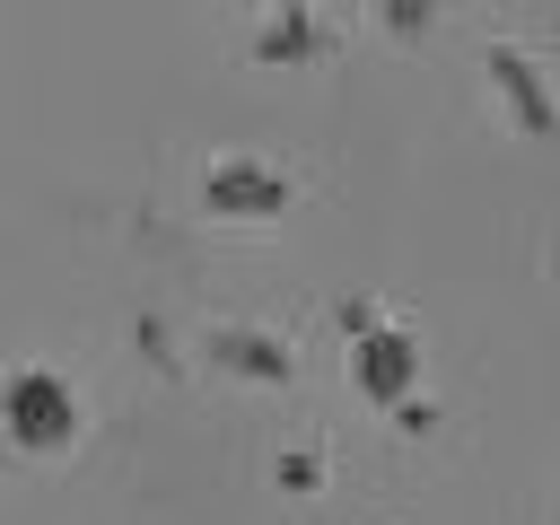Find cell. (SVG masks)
Masks as SVG:
<instances>
[{
  "label": "cell",
  "instance_id": "6da1fadb",
  "mask_svg": "<svg viewBox=\"0 0 560 525\" xmlns=\"http://www.w3.org/2000/svg\"><path fill=\"white\" fill-rule=\"evenodd\" d=\"M0 429L26 446V455H61L79 438V385L61 368H18L0 385Z\"/></svg>",
  "mask_w": 560,
  "mask_h": 525
},
{
  "label": "cell",
  "instance_id": "7a4b0ae2",
  "mask_svg": "<svg viewBox=\"0 0 560 525\" xmlns=\"http://www.w3.org/2000/svg\"><path fill=\"white\" fill-rule=\"evenodd\" d=\"M350 385H359L368 402L402 411V402L420 394V332H402V324H376V332H359V341H350Z\"/></svg>",
  "mask_w": 560,
  "mask_h": 525
},
{
  "label": "cell",
  "instance_id": "3957f363",
  "mask_svg": "<svg viewBox=\"0 0 560 525\" xmlns=\"http://www.w3.org/2000/svg\"><path fill=\"white\" fill-rule=\"evenodd\" d=\"M201 201H210V210H228V219H262V210H280V201H289V175H280V166H245V158H228V166H210Z\"/></svg>",
  "mask_w": 560,
  "mask_h": 525
}]
</instances>
